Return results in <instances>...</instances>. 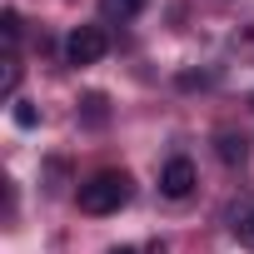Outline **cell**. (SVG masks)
<instances>
[{"label": "cell", "instance_id": "obj_1", "mask_svg": "<svg viewBox=\"0 0 254 254\" xmlns=\"http://www.w3.org/2000/svg\"><path fill=\"white\" fill-rule=\"evenodd\" d=\"M120 204H130V175L125 170H100L80 185V209L85 214H115Z\"/></svg>", "mask_w": 254, "mask_h": 254}, {"label": "cell", "instance_id": "obj_6", "mask_svg": "<svg viewBox=\"0 0 254 254\" xmlns=\"http://www.w3.org/2000/svg\"><path fill=\"white\" fill-rule=\"evenodd\" d=\"M145 5H150V0H100V15L105 20H135Z\"/></svg>", "mask_w": 254, "mask_h": 254}, {"label": "cell", "instance_id": "obj_5", "mask_svg": "<svg viewBox=\"0 0 254 254\" xmlns=\"http://www.w3.org/2000/svg\"><path fill=\"white\" fill-rule=\"evenodd\" d=\"M80 125H85V130H105V125H110V100L100 90L80 100Z\"/></svg>", "mask_w": 254, "mask_h": 254}, {"label": "cell", "instance_id": "obj_10", "mask_svg": "<svg viewBox=\"0 0 254 254\" xmlns=\"http://www.w3.org/2000/svg\"><path fill=\"white\" fill-rule=\"evenodd\" d=\"M0 30H5V40L15 45V40H20V15H15V10H5V15H0Z\"/></svg>", "mask_w": 254, "mask_h": 254}, {"label": "cell", "instance_id": "obj_7", "mask_svg": "<svg viewBox=\"0 0 254 254\" xmlns=\"http://www.w3.org/2000/svg\"><path fill=\"white\" fill-rule=\"evenodd\" d=\"M234 239L244 249H254V204H239L234 209Z\"/></svg>", "mask_w": 254, "mask_h": 254}, {"label": "cell", "instance_id": "obj_11", "mask_svg": "<svg viewBox=\"0 0 254 254\" xmlns=\"http://www.w3.org/2000/svg\"><path fill=\"white\" fill-rule=\"evenodd\" d=\"M110 254H140V249H110Z\"/></svg>", "mask_w": 254, "mask_h": 254}, {"label": "cell", "instance_id": "obj_9", "mask_svg": "<svg viewBox=\"0 0 254 254\" xmlns=\"http://www.w3.org/2000/svg\"><path fill=\"white\" fill-rule=\"evenodd\" d=\"M15 85H20V60L10 55V60H5V75H0V90H5V95H15Z\"/></svg>", "mask_w": 254, "mask_h": 254}, {"label": "cell", "instance_id": "obj_3", "mask_svg": "<svg viewBox=\"0 0 254 254\" xmlns=\"http://www.w3.org/2000/svg\"><path fill=\"white\" fill-rule=\"evenodd\" d=\"M194 185H199V175H194V165H190L185 155L165 160V170H160V194H165V199H190Z\"/></svg>", "mask_w": 254, "mask_h": 254}, {"label": "cell", "instance_id": "obj_12", "mask_svg": "<svg viewBox=\"0 0 254 254\" xmlns=\"http://www.w3.org/2000/svg\"><path fill=\"white\" fill-rule=\"evenodd\" d=\"M249 110H254V95H249Z\"/></svg>", "mask_w": 254, "mask_h": 254}, {"label": "cell", "instance_id": "obj_2", "mask_svg": "<svg viewBox=\"0 0 254 254\" xmlns=\"http://www.w3.org/2000/svg\"><path fill=\"white\" fill-rule=\"evenodd\" d=\"M105 50H110V35L100 25H75L65 35V65H95L105 60Z\"/></svg>", "mask_w": 254, "mask_h": 254}, {"label": "cell", "instance_id": "obj_8", "mask_svg": "<svg viewBox=\"0 0 254 254\" xmlns=\"http://www.w3.org/2000/svg\"><path fill=\"white\" fill-rule=\"evenodd\" d=\"M10 115H15L20 130H35V125H40V110H35L30 100H15V110H10Z\"/></svg>", "mask_w": 254, "mask_h": 254}, {"label": "cell", "instance_id": "obj_4", "mask_svg": "<svg viewBox=\"0 0 254 254\" xmlns=\"http://www.w3.org/2000/svg\"><path fill=\"white\" fill-rule=\"evenodd\" d=\"M214 155L234 170V165H244V160H249V140H244V135H234V130H219V135H214Z\"/></svg>", "mask_w": 254, "mask_h": 254}]
</instances>
